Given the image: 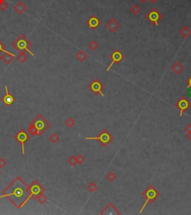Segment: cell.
Wrapping results in <instances>:
<instances>
[{"label":"cell","instance_id":"cell-16","mask_svg":"<svg viewBox=\"0 0 191 215\" xmlns=\"http://www.w3.org/2000/svg\"><path fill=\"white\" fill-rule=\"evenodd\" d=\"M14 58H15V55L12 54V53L8 51L4 53L3 55L2 56V59L3 60L4 62L6 65H9L12 62L13 60L14 59Z\"/></svg>","mask_w":191,"mask_h":215},{"label":"cell","instance_id":"cell-40","mask_svg":"<svg viewBox=\"0 0 191 215\" xmlns=\"http://www.w3.org/2000/svg\"><path fill=\"white\" fill-rule=\"evenodd\" d=\"M1 59H2V56L0 55V60H1Z\"/></svg>","mask_w":191,"mask_h":215},{"label":"cell","instance_id":"cell-22","mask_svg":"<svg viewBox=\"0 0 191 215\" xmlns=\"http://www.w3.org/2000/svg\"><path fill=\"white\" fill-rule=\"evenodd\" d=\"M17 59L21 63H24L28 59V56H26L25 53H20V54L17 56Z\"/></svg>","mask_w":191,"mask_h":215},{"label":"cell","instance_id":"cell-37","mask_svg":"<svg viewBox=\"0 0 191 215\" xmlns=\"http://www.w3.org/2000/svg\"><path fill=\"white\" fill-rule=\"evenodd\" d=\"M187 95L189 97H191V89H190V90L187 92Z\"/></svg>","mask_w":191,"mask_h":215},{"label":"cell","instance_id":"cell-33","mask_svg":"<svg viewBox=\"0 0 191 215\" xmlns=\"http://www.w3.org/2000/svg\"><path fill=\"white\" fill-rule=\"evenodd\" d=\"M185 131L187 133V135L191 134V124H188L185 128Z\"/></svg>","mask_w":191,"mask_h":215},{"label":"cell","instance_id":"cell-9","mask_svg":"<svg viewBox=\"0 0 191 215\" xmlns=\"http://www.w3.org/2000/svg\"><path fill=\"white\" fill-rule=\"evenodd\" d=\"M104 88V85H103L102 83L100 80H99L98 79H95L88 86V89H90L95 95H101L102 97H105V95L102 92Z\"/></svg>","mask_w":191,"mask_h":215},{"label":"cell","instance_id":"cell-21","mask_svg":"<svg viewBox=\"0 0 191 215\" xmlns=\"http://www.w3.org/2000/svg\"><path fill=\"white\" fill-rule=\"evenodd\" d=\"M140 11H141V8H140L137 5H134L133 6L131 7L130 8V11L134 14V15H137V14H138L140 12Z\"/></svg>","mask_w":191,"mask_h":215},{"label":"cell","instance_id":"cell-36","mask_svg":"<svg viewBox=\"0 0 191 215\" xmlns=\"http://www.w3.org/2000/svg\"><path fill=\"white\" fill-rule=\"evenodd\" d=\"M149 2H150L152 4H154V3H155L156 2H157L158 0H149Z\"/></svg>","mask_w":191,"mask_h":215},{"label":"cell","instance_id":"cell-25","mask_svg":"<svg viewBox=\"0 0 191 215\" xmlns=\"http://www.w3.org/2000/svg\"><path fill=\"white\" fill-rule=\"evenodd\" d=\"M98 47H99L98 43L95 41H92L91 42H90V44H88V48H90V50H93V51L97 50Z\"/></svg>","mask_w":191,"mask_h":215},{"label":"cell","instance_id":"cell-27","mask_svg":"<svg viewBox=\"0 0 191 215\" xmlns=\"http://www.w3.org/2000/svg\"><path fill=\"white\" fill-rule=\"evenodd\" d=\"M97 188H98L97 185L95 184L94 182H90V184H88V186H87V189H88L91 193H94V192L97 190Z\"/></svg>","mask_w":191,"mask_h":215},{"label":"cell","instance_id":"cell-29","mask_svg":"<svg viewBox=\"0 0 191 215\" xmlns=\"http://www.w3.org/2000/svg\"><path fill=\"white\" fill-rule=\"evenodd\" d=\"M68 163L72 166V167H75L77 164V160H76V157L72 155L70 158L68 159Z\"/></svg>","mask_w":191,"mask_h":215},{"label":"cell","instance_id":"cell-23","mask_svg":"<svg viewBox=\"0 0 191 215\" xmlns=\"http://www.w3.org/2000/svg\"><path fill=\"white\" fill-rule=\"evenodd\" d=\"M35 200H37V201L39 202L41 204H44L45 203H46L47 202V198L46 196H44L43 193H41V194H40L39 196H37V197H36Z\"/></svg>","mask_w":191,"mask_h":215},{"label":"cell","instance_id":"cell-28","mask_svg":"<svg viewBox=\"0 0 191 215\" xmlns=\"http://www.w3.org/2000/svg\"><path fill=\"white\" fill-rule=\"evenodd\" d=\"M106 178H107V179L109 181L112 182V181H113L114 180L116 179V178H117V175H116L114 174L113 172H110L107 175Z\"/></svg>","mask_w":191,"mask_h":215},{"label":"cell","instance_id":"cell-32","mask_svg":"<svg viewBox=\"0 0 191 215\" xmlns=\"http://www.w3.org/2000/svg\"><path fill=\"white\" fill-rule=\"evenodd\" d=\"M5 52H7V50H5V46L4 45V44L2 41H0V55L3 54Z\"/></svg>","mask_w":191,"mask_h":215},{"label":"cell","instance_id":"cell-34","mask_svg":"<svg viewBox=\"0 0 191 215\" xmlns=\"http://www.w3.org/2000/svg\"><path fill=\"white\" fill-rule=\"evenodd\" d=\"M7 164V162L3 159V158H0V168H3Z\"/></svg>","mask_w":191,"mask_h":215},{"label":"cell","instance_id":"cell-4","mask_svg":"<svg viewBox=\"0 0 191 215\" xmlns=\"http://www.w3.org/2000/svg\"><path fill=\"white\" fill-rule=\"evenodd\" d=\"M31 123H32L36 127L37 131H38V132H37V135L38 136H41L42 134H44L51 127L49 122L41 114H38V115L36 117Z\"/></svg>","mask_w":191,"mask_h":215},{"label":"cell","instance_id":"cell-30","mask_svg":"<svg viewBox=\"0 0 191 215\" xmlns=\"http://www.w3.org/2000/svg\"><path fill=\"white\" fill-rule=\"evenodd\" d=\"M75 124H76V122H75V120L73 119V118H69V119H67V120H66L65 122V125H67V127H69V128H72V127H73Z\"/></svg>","mask_w":191,"mask_h":215},{"label":"cell","instance_id":"cell-24","mask_svg":"<svg viewBox=\"0 0 191 215\" xmlns=\"http://www.w3.org/2000/svg\"><path fill=\"white\" fill-rule=\"evenodd\" d=\"M49 139L52 143H56V142H58V140L60 139V137L58 134L54 133V134H52L51 136H50Z\"/></svg>","mask_w":191,"mask_h":215},{"label":"cell","instance_id":"cell-2","mask_svg":"<svg viewBox=\"0 0 191 215\" xmlns=\"http://www.w3.org/2000/svg\"><path fill=\"white\" fill-rule=\"evenodd\" d=\"M13 47L19 53H25L28 52L32 56H34V53L31 51L30 48L32 47V43L27 38L26 36L23 34H21L15 41L11 44Z\"/></svg>","mask_w":191,"mask_h":215},{"label":"cell","instance_id":"cell-35","mask_svg":"<svg viewBox=\"0 0 191 215\" xmlns=\"http://www.w3.org/2000/svg\"><path fill=\"white\" fill-rule=\"evenodd\" d=\"M187 89H191V76H190V77L188 78V80H187Z\"/></svg>","mask_w":191,"mask_h":215},{"label":"cell","instance_id":"cell-10","mask_svg":"<svg viewBox=\"0 0 191 215\" xmlns=\"http://www.w3.org/2000/svg\"><path fill=\"white\" fill-rule=\"evenodd\" d=\"M14 139L21 144L23 154H25V143L27 141L29 140L30 136L27 134V132L25 130L21 129L20 131H19V132L14 136Z\"/></svg>","mask_w":191,"mask_h":215},{"label":"cell","instance_id":"cell-26","mask_svg":"<svg viewBox=\"0 0 191 215\" xmlns=\"http://www.w3.org/2000/svg\"><path fill=\"white\" fill-rule=\"evenodd\" d=\"M9 5L6 2L5 0H0V9L2 11H5L7 8H8Z\"/></svg>","mask_w":191,"mask_h":215},{"label":"cell","instance_id":"cell-7","mask_svg":"<svg viewBox=\"0 0 191 215\" xmlns=\"http://www.w3.org/2000/svg\"><path fill=\"white\" fill-rule=\"evenodd\" d=\"M28 190L29 192V197H33L35 200L37 196L45 192V188L37 181H34L29 186H28Z\"/></svg>","mask_w":191,"mask_h":215},{"label":"cell","instance_id":"cell-31","mask_svg":"<svg viewBox=\"0 0 191 215\" xmlns=\"http://www.w3.org/2000/svg\"><path fill=\"white\" fill-rule=\"evenodd\" d=\"M76 160H77V164H81L84 161L85 158H84L81 154H78V155L76 157Z\"/></svg>","mask_w":191,"mask_h":215},{"label":"cell","instance_id":"cell-14","mask_svg":"<svg viewBox=\"0 0 191 215\" xmlns=\"http://www.w3.org/2000/svg\"><path fill=\"white\" fill-rule=\"evenodd\" d=\"M120 27V24L115 18H111L108 22L106 23V28L112 33H114Z\"/></svg>","mask_w":191,"mask_h":215},{"label":"cell","instance_id":"cell-20","mask_svg":"<svg viewBox=\"0 0 191 215\" xmlns=\"http://www.w3.org/2000/svg\"><path fill=\"white\" fill-rule=\"evenodd\" d=\"M28 134H31V136H36L37 135V132H38V131H37L36 127L34 126L32 123H30L29 127H28Z\"/></svg>","mask_w":191,"mask_h":215},{"label":"cell","instance_id":"cell-3","mask_svg":"<svg viewBox=\"0 0 191 215\" xmlns=\"http://www.w3.org/2000/svg\"><path fill=\"white\" fill-rule=\"evenodd\" d=\"M142 196L146 199V201H145L143 207L140 209V214H141L142 212H143V211L144 210V208H146V205H147L148 203L152 204L156 200H158V199L160 197V193L158 190H156V188L154 186L149 185V187L142 193Z\"/></svg>","mask_w":191,"mask_h":215},{"label":"cell","instance_id":"cell-38","mask_svg":"<svg viewBox=\"0 0 191 215\" xmlns=\"http://www.w3.org/2000/svg\"><path fill=\"white\" fill-rule=\"evenodd\" d=\"M139 1H140V2H141V3L144 4L145 2H146V1H147V0H139Z\"/></svg>","mask_w":191,"mask_h":215},{"label":"cell","instance_id":"cell-1","mask_svg":"<svg viewBox=\"0 0 191 215\" xmlns=\"http://www.w3.org/2000/svg\"><path fill=\"white\" fill-rule=\"evenodd\" d=\"M4 197L8 198L18 208H22L30 199L28 185L20 177H17L0 196V199Z\"/></svg>","mask_w":191,"mask_h":215},{"label":"cell","instance_id":"cell-8","mask_svg":"<svg viewBox=\"0 0 191 215\" xmlns=\"http://www.w3.org/2000/svg\"><path fill=\"white\" fill-rule=\"evenodd\" d=\"M175 106H176V108L180 110V116H182L184 112H187L189 108H190L191 106V102L186 97L182 96V98L179 99L177 101V102L176 103Z\"/></svg>","mask_w":191,"mask_h":215},{"label":"cell","instance_id":"cell-19","mask_svg":"<svg viewBox=\"0 0 191 215\" xmlns=\"http://www.w3.org/2000/svg\"><path fill=\"white\" fill-rule=\"evenodd\" d=\"M76 56L80 62H84L85 59H87V58L88 57L87 53H86L84 51H83V50H80V51L76 54Z\"/></svg>","mask_w":191,"mask_h":215},{"label":"cell","instance_id":"cell-39","mask_svg":"<svg viewBox=\"0 0 191 215\" xmlns=\"http://www.w3.org/2000/svg\"><path fill=\"white\" fill-rule=\"evenodd\" d=\"M187 138H189V139L191 140V134H189V135H187Z\"/></svg>","mask_w":191,"mask_h":215},{"label":"cell","instance_id":"cell-41","mask_svg":"<svg viewBox=\"0 0 191 215\" xmlns=\"http://www.w3.org/2000/svg\"><path fill=\"white\" fill-rule=\"evenodd\" d=\"M1 172H1V170H0V174H1Z\"/></svg>","mask_w":191,"mask_h":215},{"label":"cell","instance_id":"cell-11","mask_svg":"<svg viewBox=\"0 0 191 215\" xmlns=\"http://www.w3.org/2000/svg\"><path fill=\"white\" fill-rule=\"evenodd\" d=\"M110 59L111 60V63L109 65L108 68H107V71H108L110 69V68L113 66V65L114 64H119L121 61H123V59H124V55L121 53L119 50H116L110 55Z\"/></svg>","mask_w":191,"mask_h":215},{"label":"cell","instance_id":"cell-5","mask_svg":"<svg viewBox=\"0 0 191 215\" xmlns=\"http://www.w3.org/2000/svg\"><path fill=\"white\" fill-rule=\"evenodd\" d=\"M86 140H97L104 148L107 146L110 142L113 140V136L106 129H103L96 137H86Z\"/></svg>","mask_w":191,"mask_h":215},{"label":"cell","instance_id":"cell-13","mask_svg":"<svg viewBox=\"0 0 191 215\" xmlns=\"http://www.w3.org/2000/svg\"><path fill=\"white\" fill-rule=\"evenodd\" d=\"M87 24L91 29L94 30L101 24V21H99V19L97 17V16L93 15L90 17L87 21Z\"/></svg>","mask_w":191,"mask_h":215},{"label":"cell","instance_id":"cell-15","mask_svg":"<svg viewBox=\"0 0 191 215\" xmlns=\"http://www.w3.org/2000/svg\"><path fill=\"white\" fill-rule=\"evenodd\" d=\"M14 9L15 10L16 12L20 15H22L24 12L27 10V6L22 2V1H19L17 4L14 6Z\"/></svg>","mask_w":191,"mask_h":215},{"label":"cell","instance_id":"cell-12","mask_svg":"<svg viewBox=\"0 0 191 215\" xmlns=\"http://www.w3.org/2000/svg\"><path fill=\"white\" fill-rule=\"evenodd\" d=\"M5 95L2 98V102L5 103L6 106H10L11 104L14 103V101H16L15 98L11 94H10V92H8V86H5Z\"/></svg>","mask_w":191,"mask_h":215},{"label":"cell","instance_id":"cell-6","mask_svg":"<svg viewBox=\"0 0 191 215\" xmlns=\"http://www.w3.org/2000/svg\"><path fill=\"white\" fill-rule=\"evenodd\" d=\"M145 18L153 26H158L159 21H161L163 18V15L155 8H152L145 15Z\"/></svg>","mask_w":191,"mask_h":215},{"label":"cell","instance_id":"cell-18","mask_svg":"<svg viewBox=\"0 0 191 215\" xmlns=\"http://www.w3.org/2000/svg\"><path fill=\"white\" fill-rule=\"evenodd\" d=\"M179 34H180L184 38H187V37H189L191 34V30L190 29V28L187 26H184L182 27V28L179 30Z\"/></svg>","mask_w":191,"mask_h":215},{"label":"cell","instance_id":"cell-17","mask_svg":"<svg viewBox=\"0 0 191 215\" xmlns=\"http://www.w3.org/2000/svg\"><path fill=\"white\" fill-rule=\"evenodd\" d=\"M170 69L174 72L176 74H179L181 73V72H182V70H184V66L181 64L179 62H175L173 65L171 66Z\"/></svg>","mask_w":191,"mask_h":215}]
</instances>
